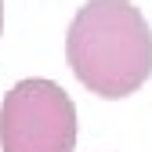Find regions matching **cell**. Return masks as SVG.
Instances as JSON below:
<instances>
[{
	"label": "cell",
	"instance_id": "cell-1",
	"mask_svg": "<svg viewBox=\"0 0 152 152\" xmlns=\"http://www.w3.org/2000/svg\"><path fill=\"white\" fill-rule=\"evenodd\" d=\"M65 58L91 94L127 98L152 76V33L130 0H87L76 11Z\"/></svg>",
	"mask_w": 152,
	"mask_h": 152
},
{
	"label": "cell",
	"instance_id": "cell-2",
	"mask_svg": "<svg viewBox=\"0 0 152 152\" xmlns=\"http://www.w3.org/2000/svg\"><path fill=\"white\" fill-rule=\"evenodd\" d=\"M76 105L54 80H22L0 102V152H72Z\"/></svg>",
	"mask_w": 152,
	"mask_h": 152
},
{
	"label": "cell",
	"instance_id": "cell-3",
	"mask_svg": "<svg viewBox=\"0 0 152 152\" xmlns=\"http://www.w3.org/2000/svg\"><path fill=\"white\" fill-rule=\"evenodd\" d=\"M0 33H4V0H0Z\"/></svg>",
	"mask_w": 152,
	"mask_h": 152
}]
</instances>
